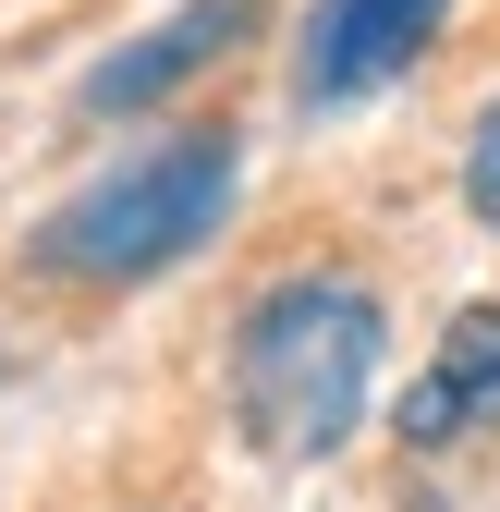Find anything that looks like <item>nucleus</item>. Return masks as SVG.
<instances>
[{
  "instance_id": "nucleus-6",
  "label": "nucleus",
  "mask_w": 500,
  "mask_h": 512,
  "mask_svg": "<svg viewBox=\"0 0 500 512\" xmlns=\"http://www.w3.org/2000/svg\"><path fill=\"white\" fill-rule=\"evenodd\" d=\"M464 208L500 232V98L476 110V135H464Z\"/></svg>"
},
{
  "instance_id": "nucleus-2",
  "label": "nucleus",
  "mask_w": 500,
  "mask_h": 512,
  "mask_svg": "<svg viewBox=\"0 0 500 512\" xmlns=\"http://www.w3.org/2000/svg\"><path fill=\"white\" fill-rule=\"evenodd\" d=\"M244 183V147L232 122H171V135L122 147L110 171H86L74 196L37 220V269L49 281H86V293H122V281H159L171 256H196Z\"/></svg>"
},
{
  "instance_id": "nucleus-1",
  "label": "nucleus",
  "mask_w": 500,
  "mask_h": 512,
  "mask_svg": "<svg viewBox=\"0 0 500 512\" xmlns=\"http://www.w3.org/2000/svg\"><path fill=\"white\" fill-rule=\"evenodd\" d=\"M379 354H391V317L354 269H281L232 317V427L269 464H330L366 427Z\"/></svg>"
},
{
  "instance_id": "nucleus-5",
  "label": "nucleus",
  "mask_w": 500,
  "mask_h": 512,
  "mask_svg": "<svg viewBox=\"0 0 500 512\" xmlns=\"http://www.w3.org/2000/svg\"><path fill=\"white\" fill-rule=\"evenodd\" d=\"M488 415H500V305H464L440 366L403 391V439L415 452H452V439H476Z\"/></svg>"
},
{
  "instance_id": "nucleus-3",
  "label": "nucleus",
  "mask_w": 500,
  "mask_h": 512,
  "mask_svg": "<svg viewBox=\"0 0 500 512\" xmlns=\"http://www.w3.org/2000/svg\"><path fill=\"white\" fill-rule=\"evenodd\" d=\"M452 0H318V25H305V61H293V98L305 110H342V98H379L403 61L440 37Z\"/></svg>"
},
{
  "instance_id": "nucleus-4",
  "label": "nucleus",
  "mask_w": 500,
  "mask_h": 512,
  "mask_svg": "<svg viewBox=\"0 0 500 512\" xmlns=\"http://www.w3.org/2000/svg\"><path fill=\"white\" fill-rule=\"evenodd\" d=\"M257 13L269 0H183L171 25H147L135 49H110L98 74H86V122H122V110H159L183 74H208V61L232 49V37H257Z\"/></svg>"
}]
</instances>
